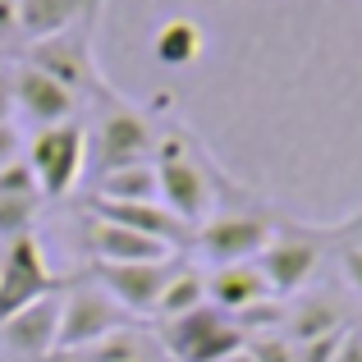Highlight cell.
Listing matches in <instances>:
<instances>
[{
	"mask_svg": "<svg viewBox=\"0 0 362 362\" xmlns=\"http://www.w3.org/2000/svg\"><path fill=\"white\" fill-rule=\"evenodd\" d=\"M156 184H160V202L188 225L197 230L202 221L216 216V197H221V170L206 151H197V142L184 129L156 133Z\"/></svg>",
	"mask_w": 362,
	"mask_h": 362,
	"instance_id": "obj_1",
	"label": "cell"
},
{
	"mask_svg": "<svg viewBox=\"0 0 362 362\" xmlns=\"http://www.w3.org/2000/svg\"><path fill=\"white\" fill-rule=\"evenodd\" d=\"M92 28H97V18H83L69 33L28 46V64H37V69L51 74L60 88H69L74 101H83V97L106 101L110 97V83L101 78V64H97V55H92Z\"/></svg>",
	"mask_w": 362,
	"mask_h": 362,
	"instance_id": "obj_2",
	"label": "cell"
},
{
	"mask_svg": "<svg viewBox=\"0 0 362 362\" xmlns=\"http://www.w3.org/2000/svg\"><path fill=\"white\" fill-rule=\"evenodd\" d=\"M64 275L51 271V257L37 234H23V239L0 243V326L9 317H18L23 308L51 298V293L64 289Z\"/></svg>",
	"mask_w": 362,
	"mask_h": 362,
	"instance_id": "obj_3",
	"label": "cell"
},
{
	"mask_svg": "<svg viewBox=\"0 0 362 362\" xmlns=\"http://www.w3.org/2000/svg\"><path fill=\"white\" fill-rule=\"evenodd\" d=\"M133 321L138 317H129V312H124L101 284H92L88 271H83V275H74L60 293V344H55V354L88 349V344H97V339L133 326Z\"/></svg>",
	"mask_w": 362,
	"mask_h": 362,
	"instance_id": "obj_4",
	"label": "cell"
},
{
	"mask_svg": "<svg viewBox=\"0 0 362 362\" xmlns=\"http://www.w3.org/2000/svg\"><path fill=\"white\" fill-rule=\"evenodd\" d=\"M156 344L165 358L175 362H225L234 349H243V330L234 326V317H225L221 308H197L188 317L160 321Z\"/></svg>",
	"mask_w": 362,
	"mask_h": 362,
	"instance_id": "obj_5",
	"label": "cell"
},
{
	"mask_svg": "<svg viewBox=\"0 0 362 362\" xmlns=\"http://www.w3.org/2000/svg\"><path fill=\"white\" fill-rule=\"evenodd\" d=\"M88 156H97V175L101 170H119V165H147V160H156V124L138 106H129L124 97L110 92L101 124H97V138L88 142Z\"/></svg>",
	"mask_w": 362,
	"mask_h": 362,
	"instance_id": "obj_6",
	"label": "cell"
},
{
	"mask_svg": "<svg viewBox=\"0 0 362 362\" xmlns=\"http://www.w3.org/2000/svg\"><path fill=\"white\" fill-rule=\"evenodd\" d=\"M28 170H33L37 188H42L46 202L74 193L83 165H88V133H83L78 119L55 124V129H37L33 142H28Z\"/></svg>",
	"mask_w": 362,
	"mask_h": 362,
	"instance_id": "obj_7",
	"label": "cell"
},
{
	"mask_svg": "<svg viewBox=\"0 0 362 362\" xmlns=\"http://www.w3.org/2000/svg\"><path fill=\"white\" fill-rule=\"evenodd\" d=\"M326 239L335 234H321V230H308V225H280L275 239L266 243V252L257 257V271L266 275L275 298H289L298 293L312 275L321 271V257H326Z\"/></svg>",
	"mask_w": 362,
	"mask_h": 362,
	"instance_id": "obj_8",
	"label": "cell"
},
{
	"mask_svg": "<svg viewBox=\"0 0 362 362\" xmlns=\"http://www.w3.org/2000/svg\"><path fill=\"white\" fill-rule=\"evenodd\" d=\"M184 252L160 257V262H88V280L101 284L129 317H156V303L165 284L175 280Z\"/></svg>",
	"mask_w": 362,
	"mask_h": 362,
	"instance_id": "obj_9",
	"label": "cell"
},
{
	"mask_svg": "<svg viewBox=\"0 0 362 362\" xmlns=\"http://www.w3.org/2000/svg\"><path fill=\"white\" fill-rule=\"evenodd\" d=\"M275 230L280 225L257 216V211H216L211 221H202L193 230V252L211 266L257 262L266 252V243L275 239Z\"/></svg>",
	"mask_w": 362,
	"mask_h": 362,
	"instance_id": "obj_10",
	"label": "cell"
},
{
	"mask_svg": "<svg viewBox=\"0 0 362 362\" xmlns=\"http://www.w3.org/2000/svg\"><path fill=\"white\" fill-rule=\"evenodd\" d=\"M60 293L23 308L18 317H9L0 326V358H14V362H51L55 358V344H60Z\"/></svg>",
	"mask_w": 362,
	"mask_h": 362,
	"instance_id": "obj_11",
	"label": "cell"
},
{
	"mask_svg": "<svg viewBox=\"0 0 362 362\" xmlns=\"http://www.w3.org/2000/svg\"><path fill=\"white\" fill-rule=\"evenodd\" d=\"M9 101H14V115L33 119L37 129H55V124H69L74 119V92L60 88L51 74H42L37 64H18L14 74L5 78Z\"/></svg>",
	"mask_w": 362,
	"mask_h": 362,
	"instance_id": "obj_12",
	"label": "cell"
},
{
	"mask_svg": "<svg viewBox=\"0 0 362 362\" xmlns=\"http://www.w3.org/2000/svg\"><path fill=\"white\" fill-rule=\"evenodd\" d=\"M206 298H211V308H221L225 317H243V312H252L257 303H271V284H266V275L257 271V262H239V266H216L211 275H206Z\"/></svg>",
	"mask_w": 362,
	"mask_h": 362,
	"instance_id": "obj_13",
	"label": "cell"
},
{
	"mask_svg": "<svg viewBox=\"0 0 362 362\" xmlns=\"http://www.w3.org/2000/svg\"><path fill=\"white\" fill-rule=\"evenodd\" d=\"M37 211H42V188H37L28 160L0 170V243L33 234Z\"/></svg>",
	"mask_w": 362,
	"mask_h": 362,
	"instance_id": "obj_14",
	"label": "cell"
},
{
	"mask_svg": "<svg viewBox=\"0 0 362 362\" xmlns=\"http://www.w3.org/2000/svg\"><path fill=\"white\" fill-rule=\"evenodd\" d=\"M14 5H18V37L33 46L78 28L83 18H97L101 0H14Z\"/></svg>",
	"mask_w": 362,
	"mask_h": 362,
	"instance_id": "obj_15",
	"label": "cell"
},
{
	"mask_svg": "<svg viewBox=\"0 0 362 362\" xmlns=\"http://www.w3.org/2000/svg\"><path fill=\"white\" fill-rule=\"evenodd\" d=\"M349 303H339L335 293H308L293 308H284V335L293 344H308V339L335 335V330H349Z\"/></svg>",
	"mask_w": 362,
	"mask_h": 362,
	"instance_id": "obj_16",
	"label": "cell"
},
{
	"mask_svg": "<svg viewBox=\"0 0 362 362\" xmlns=\"http://www.w3.org/2000/svg\"><path fill=\"white\" fill-rule=\"evenodd\" d=\"M160 358L165 354H160L156 335H147V330H138V326H124V330L97 339V344H88V349L55 354L51 362H160Z\"/></svg>",
	"mask_w": 362,
	"mask_h": 362,
	"instance_id": "obj_17",
	"label": "cell"
},
{
	"mask_svg": "<svg viewBox=\"0 0 362 362\" xmlns=\"http://www.w3.org/2000/svg\"><path fill=\"white\" fill-rule=\"evenodd\" d=\"M206 51V33L193 18H165L151 37V55L160 69H193Z\"/></svg>",
	"mask_w": 362,
	"mask_h": 362,
	"instance_id": "obj_18",
	"label": "cell"
},
{
	"mask_svg": "<svg viewBox=\"0 0 362 362\" xmlns=\"http://www.w3.org/2000/svg\"><path fill=\"white\" fill-rule=\"evenodd\" d=\"M92 202H160V184H156V165H119V170H101L97 175V193Z\"/></svg>",
	"mask_w": 362,
	"mask_h": 362,
	"instance_id": "obj_19",
	"label": "cell"
},
{
	"mask_svg": "<svg viewBox=\"0 0 362 362\" xmlns=\"http://www.w3.org/2000/svg\"><path fill=\"white\" fill-rule=\"evenodd\" d=\"M206 275H202V266H193V257H184L179 262V271H175V280L165 284V293H160V303H156V321H175V317H188V312H197V308H206Z\"/></svg>",
	"mask_w": 362,
	"mask_h": 362,
	"instance_id": "obj_20",
	"label": "cell"
},
{
	"mask_svg": "<svg viewBox=\"0 0 362 362\" xmlns=\"http://www.w3.org/2000/svg\"><path fill=\"white\" fill-rule=\"evenodd\" d=\"M243 349L252 354L257 362H298V349L284 330H266V335H247Z\"/></svg>",
	"mask_w": 362,
	"mask_h": 362,
	"instance_id": "obj_21",
	"label": "cell"
},
{
	"mask_svg": "<svg viewBox=\"0 0 362 362\" xmlns=\"http://www.w3.org/2000/svg\"><path fill=\"white\" fill-rule=\"evenodd\" d=\"M339 271H344V284L362 298V239L339 243Z\"/></svg>",
	"mask_w": 362,
	"mask_h": 362,
	"instance_id": "obj_22",
	"label": "cell"
},
{
	"mask_svg": "<svg viewBox=\"0 0 362 362\" xmlns=\"http://www.w3.org/2000/svg\"><path fill=\"white\" fill-rule=\"evenodd\" d=\"M18 160H23V133H18L14 119H5L0 124V170L18 165Z\"/></svg>",
	"mask_w": 362,
	"mask_h": 362,
	"instance_id": "obj_23",
	"label": "cell"
},
{
	"mask_svg": "<svg viewBox=\"0 0 362 362\" xmlns=\"http://www.w3.org/2000/svg\"><path fill=\"white\" fill-rule=\"evenodd\" d=\"M330 362H362V326H349V335L339 339V349H335Z\"/></svg>",
	"mask_w": 362,
	"mask_h": 362,
	"instance_id": "obj_24",
	"label": "cell"
},
{
	"mask_svg": "<svg viewBox=\"0 0 362 362\" xmlns=\"http://www.w3.org/2000/svg\"><path fill=\"white\" fill-rule=\"evenodd\" d=\"M18 37V5L14 0H0V46Z\"/></svg>",
	"mask_w": 362,
	"mask_h": 362,
	"instance_id": "obj_25",
	"label": "cell"
},
{
	"mask_svg": "<svg viewBox=\"0 0 362 362\" xmlns=\"http://www.w3.org/2000/svg\"><path fill=\"white\" fill-rule=\"evenodd\" d=\"M225 362H257V358H252V354H247V349H234V354H230V358H225Z\"/></svg>",
	"mask_w": 362,
	"mask_h": 362,
	"instance_id": "obj_26",
	"label": "cell"
},
{
	"mask_svg": "<svg viewBox=\"0 0 362 362\" xmlns=\"http://www.w3.org/2000/svg\"><path fill=\"white\" fill-rule=\"evenodd\" d=\"M0 362H5V358H0Z\"/></svg>",
	"mask_w": 362,
	"mask_h": 362,
	"instance_id": "obj_27",
	"label": "cell"
}]
</instances>
